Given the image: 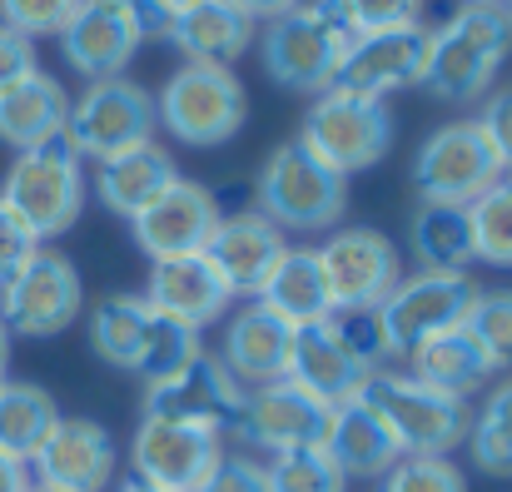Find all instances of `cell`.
<instances>
[{
  "label": "cell",
  "instance_id": "obj_1",
  "mask_svg": "<svg viewBox=\"0 0 512 492\" xmlns=\"http://www.w3.org/2000/svg\"><path fill=\"white\" fill-rule=\"evenodd\" d=\"M512 55V15L508 5H488V0H463L428 45V70H423V90L443 105H468L483 100Z\"/></svg>",
  "mask_w": 512,
  "mask_h": 492
},
{
  "label": "cell",
  "instance_id": "obj_2",
  "mask_svg": "<svg viewBox=\"0 0 512 492\" xmlns=\"http://www.w3.org/2000/svg\"><path fill=\"white\" fill-rule=\"evenodd\" d=\"M348 45H353V25L339 0H304L299 10L264 25L259 60L279 90L324 95V90H334V75H339Z\"/></svg>",
  "mask_w": 512,
  "mask_h": 492
},
{
  "label": "cell",
  "instance_id": "obj_3",
  "mask_svg": "<svg viewBox=\"0 0 512 492\" xmlns=\"http://www.w3.org/2000/svg\"><path fill=\"white\" fill-rule=\"evenodd\" d=\"M358 398L388 423V433L398 438L403 458H448L453 448L468 443V423H473L468 398H453L443 388H428L413 373L378 368L363 383Z\"/></svg>",
  "mask_w": 512,
  "mask_h": 492
},
{
  "label": "cell",
  "instance_id": "obj_4",
  "mask_svg": "<svg viewBox=\"0 0 512 492\" xmlns=\"http://www.w3.org/2000/svg\"><path fill=\"white\" fill-rule=\"evenodd\" d=\"M0 204H5L35 239L65 234V229L80 219V209H85V160L75 155V145H70L65 135L20 150L15 164L5 169Z\"/></svg>",
  "mask_w": 512,
  "mask_h": 492
},
{
  "label": "cell",
  "instance_id": "obj_5",
  "mask_svg": "<svg viewBox=\"0 0 512 492\" xmlns=\"http://www.w3.org/2000/svg\"><path fill=\"white\" fill-rule=\"evenodd\" d=\"M155 120L170 130L184 150H214L234 140L249 120L244 80L229 65H179L165 90L155 95Z\"/></svg>",
  "mask_w": 512,
  "mask_h": 492
},
{
  "label": "cell",
  "instance_id": "obj_6",
  "mask_svg": "<svg viewBox=\"0 0 512 492\" xmlns=\"http://www.w3.org/2000/svg\"><path fill=\"white\" fill-rule=\"evenodd\" d=\"M348 209V179L304 140H284L259 169V214L274 229H334Z\"/></svg>",
  "mask_w": 512,
  "mask_h": 492
},
{
  "label": "cell",
  "instance_id": "obj_7",
  "mask_svg": "<svg viewBox=\"0 0 512 492\" xmlns=\"http://www.w3.org/2000/svg\"><path fill=\"white\" fill-rule=\"evenodd\" d=\"M155 95L145 85H135L130 75H110V80H90L85 95L70 100L65 115V140L75 145L80 160H110L120 150L150 145L155 140Z\"/></svg>",
  "mask_w": 512,
  "mask_h": 492
},
{
  "label": "cell",
  "instance_id": "obj_8",
  "mask_svg": "<svg viewBox=\"0 0 512 492\" xmlns=\"http://www.w3.org/2000/svg\"><path fill=\"white\" fill-rule=\"evenodd\" d=\"M299 140L329 169H339L348 179V174H363L388 155L393 115H388L383 100H363V95H348V90H324V95H314Z\"/></svg>",
  "mask_w": 512,
  "mask_h": 492
},
{
  "label": "cell",
  "instance_id": "obj_9",
  "mask_svg": "<svg viewBox=\"0 0 512 492\" xmlns=\"http://www.w3.org/2000/svg\"><path fill=\"white\" fill-rule=\"evenodd\" d=\"M80 309H85L80 269L55 249H35L25 269L0 284V324L10 328V338H60L80 319Z\"/></svg>",
  "mask_w": 512,
  "mask_h": 492
},
{
  "label": "cell",
  "instance_id": "obj_10",
  "mask_svg": "<svg viewBox=\"0 0 512 492\" xmlns=\"http://www.w3.org/2000/svg\"><path fill=\"white\" fill-rule=\"evenodd\" d=\"M503 169L493 160L478 120H448L438 125L418 155H413V189L423 204H458L468 209Z\"/></svg>",
  "mask_w": 512,
  "mask_h": 492
},
{
  "label": "cell",
  "instance_id": "obj_11",
  "mask_svg": "<svg viewBox=\"0 0 512 492\" xmlns=\"http://www.w3.org/2000/svg\"><path fill=\"white\" fill-rule=\"evenodd\" d=\"M473 299H478V284L468 274H428V269H418V274L398 279V289L378 304L388 358H408L423 338L463 324Z\"/></svg>",
  "mask_w": 512,
  "mask_h": 492
},
{
  "label": "cell",
  "instance_id": "obj_12",
  "mask_svg": "<svg viewBox=\"0 0 512 492\" xmlns=\"http://www.w3.org/2000/svg\"><path fill=\"white\" fill-rule=\"evenodd\" d=\"M329 423H334V403L299 388L294 378H279V383H264V388L244 393L234 433L249 448L274 458V453H294V448H324Z\"/></svg>",
  "mask_w": 512,
  "mask_h": 492
},
{
  "label": "cell",
  "instance_id": "obj_13",
  "mask_svg": "<svg viewBox=\"0 0 512 492\" xmlns=\"http://www.w3.org/2000/svg\"><path fill=\"white\" fill-rule=\"evenodd\" d=\"M244 383L204 348L194 363H184L174 378L145 388V418H165V423H189L204 433H234L239 408H244Z\"/></svg>",
  "mask_w": 512,
  "mask_h": 492
},
{
  "label": "cell",
  "instance_id": "obj_14",
  "mask_svg": "<svg viewBox=\"0 0 512 492\" xmlns=\"http://www.w3.org/2000/svg\"><path fill=\"white\" fill-rule=\"evenodd\" d=\"M428 45H433V30L428 25H398V30L353 35L339 75H334V90H348V95H363V100H383L388 105V95L423 85Z\"/></svg>",
  "mask_w": 512,
  "mask_h": 492
},
{
  "label": "cell",
  "instance_id": "obj_15",
  "mask_svg": "<svg viewBox=\"0 0 512 492\" xmlns=\"http://www.w3.org/2000/svg\"><path fill=\"white\" fill-rule=\"evenodd\" d=\"M319 264H324L334 309H378L403 279V259H398L393 239H383L378 229L329 234L319 244Z\"/></svg>",
  "mask_w": 512,
  "mask_h": 492
},
{
  "label": "cell",
  "instance_id": "obj_16",
  "mask_svg": "<svg viewBox=\"0 0 512 492\" xmlns=\"http://www.w3.org/2000/svg\"><path fill=\"white\" fill-rule=\"evenodd\" d=\"M219 458H224L219 433H204L189 423H165V418H140L135 443H130L135 478L165 492H194Z\"/></svg>",
  "mask_w": 512,
  "mask_h": 492
},
{
  "label": "cell",
  "instance_id": "obj_17",
  "mask_svg": "<svg viewBox=\"0 0 512 492\" xmlns=\"http://www.w3.org/2000/svg\"><path fill=\"white\" fill-rule=\"evenodd\" d=\"M40 488L60 492H105L115 483V438L95 418H60L55 433L30 458Z\"/></svg>",
  "mask_w": 512,
  "mask_h": 492
},
{
  "label": "cell",
  "instance_id": "obj_18",
  "mask_svg": "<svg viewBox=\"0 0 512 492\" xmlns=\"http://www.w3.org/2000/svg\"><path fill=\"white\" fill-rule=\"evenodd\" d=\"M284 249H289L284 229H274L259 209H244V214H219L204 259L214 264V274L224 279L234 299H259Z\"/></svg>",
  "mask_w": 512,
  "mask_h": 492
},
{
  "label": "cell",
  "instance_id": "obj_19",
  "mask_svg": "<svg viewBox=\"0 0 512 492\" xmlns=\"http://www.w3.org/2000/svg\"><path fill=\"white\" fill-rule=\"evenodd\" d=\"M214 224H219V204L194 179H174L145 214L130 219L140 254H150L155 264L160 259H184V254H204Z\"/></svg>",
  "mask_w": 512,
  "mask_h": 492
},
{
  "label": "cell",
  "instance_id": "obj_20",
  "mask_svg": "<svg viewBox=\"0 0 512 492\" xmlns=\"http://www.w3.org/2000/svg\"><path fill=\"white\" fill-rule=\"evenodd\" d=\"M289 353H294V324L279 319L264 299H249L244 309L229 314L224 343H219V363L244 383V388H264L289 378Z\"/></svg>",
  "mask_w": 512,
  "mask_h": 492
},
{
  "label": "cell",
  "instance_id": "obj_21",
  "mask_svg": "<svg viewBox=\"0 0 512 492\" xmlns=\"http://www.w3.org/2000/svg\"><path fill=\"white\" fill-rule=\"evenodd\" d=\"M140 25L130 20L125 5L115 0H85L70 25L60 30V50H65V65L85 80H110V75H125V65L135 60L140 50Z\"/></svg>",
  "mask_w": 512,
  "mask_h": 492
},
{
  "label": "cell",
  "instance_id": "obj_22",
  "mask_svg": "<svg viewBox=\"0 0 512 492\" xmlns=\"http://www.w3.org/2000/svg\"><path fill=\"white\" fill-rule=\"evenodd\" d=\"M145 299L160 319L184 328H199L224 319V309L234 304V294L224 289V279L214 274V264L204 254H184V259H160L150 269V284H145Z\"/></svg>",
  "mask_w": 512,
  "mask_h": 492
},
{
  "label": "cell",
  "instance_id": "obj_23",
  "mask_svg": "<svg viewBox=\"0 0 512 492\" xmlns=\"http://www.w3.org/2000/svg\"><path fill=\"white\" fill-rule=\"evenodd\" d=\"M378 368L363 363L348 343H343L334 324H304L294 328V353H289V378L309 393H319L324 403H353L363 393V383L373 378Z\"/></svg>",
  "mask_w": 512,
  "mask_h": 492
},
{
  "label": "cell",
  "instance_id": "obj_24",
  "mask_svg": "<svg viewBox=\"0 0 512 492\" xmlns=\"http://www.w3.org/2000/svg\"><path fill=\"white\" fill-rule=\"evenodd\" d=\"M254 30L259 25L234 0H194V5L174 10L165 40L189 65H234L254 45Z\"/></svg>",
  "mask_w": 512,
  "mask_h": 492
},
{
  "label": "cell",
  "instance_id": "obj_25",
  "mask_svg": "<svg viewBox=\"0 0 512 492\" xmlns=\"http://www.w3.org/2000/svg\"><path fill=\"white\" fill-rule=\"evenodd\" d=\"M408 373L423 378L428 388H443V393H453V398H468V393L488 388L503 368L493 363V353L478 343V333L463 319V324L423 338V343L408 353Z\"/></svg>",
  "mask_w": 512,
  "mask_h": 492
},
{
  "label": "cell",
  "instance_id": "obj_26",
  "mask_svg": "<svg viewBox=\"0 0 512 492\" xmlns=\"http://www.w3.org/2000/svg\"><path fill=\"white\" fill-rule=\"evenodd\" d=\"M174 179H179V164H174L170 150H160L155 140L150 145H135V150H120V155H110V160L95 164V179H90V189H95V199L110 209V214H120V219H135V214H145L165 189H170Z\"/></svg>",
  "mask_w": 512,
  "mask_h": 492
},
{
  "label": "cell",
  "instance_id": "obj_27",
  "mask_svg": "<svg viewBox=\"0 0 512 492\" xmlns=\"http://www.w3.org/2000/svg\"><path fill=\"white\" fill-rule=\"evenodd\" d=\"M65 115H70V95L55 75L30 70L25 80L0 90V140L20 155L30 145H45L55 135H65Z\"/></svg>",
  "mask_w": 512,
  "mask_h": 492
},
{
  "label": "cell",
  "instance_id": "obj_28",
  "mask_svg": "<svg viewBox=\"0 0 512 492\" xmlns=\"http://www.w3.org/2000/svg\"><path fill=\"white\" fill-rule=\"evenodd\" d=\"M324 453H329V463L339 468L343 478H383V473L403 458L398 438L388 433V423H383L363 398H353V403H339V408H334V423H329Z\"/></svg>",
  "mask_w": 512,
  "mask_h": 492
},
{
  "label": "cell",
  "instance_id": "obj_29",
  "mask_svg": "<svg viewBox=\"0 0 512 492\" xmlns=\"http://www.w3.org/2000/svg\"><path fill=\"white\" fill-rule=\"evenodd\" d=\"M259 299L294 328L324 324L334 314V299H329V279H324L319 249H284V259L274 264V274H269Z\"/></svg>",
  "mask_w": 512,
  "mask_h": 492
},
{
  "label": "cell",
  "instance_id": "obj_30",
  "mask_svg": "<svg viewBox=\"0 0 512 492\" xmlns=\"http://www.w3.org/2000/svg\"><path fill=\"white\" fill-rule=\"evenodd\" d=\"M150 328H155V309H150L145 294H110L90 309V348H95L100 363L135 373L140 358H145Z\"/></svg>",
  "mask_w": 512,
  "mask_h": 492
},
{
  "label": "cell",
  "instance_id": "obj_31",
  "mask_svg": "<svg viewBox=\"0 0 512 492\" xmlns=\"http://www.w3.org/2000/svg\"><path fill=\"white\" fill-rule=\"evenodd\" d=\"M408 249L413 264L428 274H463L478 254H473V224L468 209L458 204H423L408 224Z\"/></svg>",
  "mask_w": 512,
  "mask_h": 492
},
{
  "label": "cell",
  "instance_id": "obj_32",
  "mask_svg": "<svg viewBox=\"0 0 512 492\" xmlns=\"http://www.w3.org/2000/svg\"><path fill=\"white\" fill-rule=\"evenodd\" d=\"M55 423H60V408L40 383H25V378L0 383V453L5 458L30 468V458L55 433Z\"/></svg>",
  "mask_w": 512,
  "mask_h": 492
},
{
  "label": "cell",
  "instance_id": "obj_33",
  "mask_svg": "<svg viewBox=\"0 0 512 492\" xmlns=\"http://www.w3.org/2000/svg\"><path fill=\"white\" fill-rule=\"evenodd\" d=\"M463 448H468V458H473L478 473L512 478V373L498 388H488L483 408L468 423V443Z\"/></svg>",
  "mask_w": 512,
  "mask_h": 492
},
{
  "label": "cell",
  "instance_id": "obj_34",
  "mask_svg": "<svg viewBox=\"0 0 512 492\" xmlns=\"http://www.w3.org/2000/svg\"><path fill=\"white\" fill-rule=\"evenodd\" d=\"M468 224H473V254L483 264L512 269V174H498L468 204Z\"/></svg>",
  "mask_w": 512,
  "mask_h": 492
},
{
  "label": "cell",
  "instance_id": "obj_35",
  "mask_svg": "<svg viewBox=\"0 0 512 492\" xmlns=\"http://www.w3.org/2000/svg\"><path fill=\"white\" fill-rule=\"evenodd\" d=\"M264 483L269 492H343L348 478L329 463L324 448H294V453H274L264 463Z\"/></svg>",
  "mask_w": 512,
  "mask_h": 492
},
{
  "label": "cell",
  "instance_id": "obj_36",
  "mask_svg": "<svg viewBox=\"0 0 512 492\" xmlns=\"http://www.w3.org/2000/svg\"><path fill=\"white\" fill-rule=\"evenodd\" d=\"M199 353H204V343H199V333H194V328L170 324V319H160V314H155V328H150V343H145V358H140L135 378H140L145 388H155V383L174 378L184 363H194Z\"/></svg>",
  "mask_w": 512,
  "mask_h": 492
},
{
  "label": "cell",
  "instance_id": "obj_37",
  "mask_svg": "<svg viewBox=\"0 0 512 492\" xmlns=\"http://www.w3.org/2000/svg\"><path fill=\"white\" fill-rule=\"evenodd\" d=\"M378 492H468V478L453 458H398L378 478Z\"/></svg>",
  "mask_w": 512,
  "mask_h": 492
},
{
  "label": "cell",
  "instance_id": "obj_38",
  "mask_svg": "<svg viewBox=\"0 0 512 492\" xmlns=\"http://www.w3.org/2000/svg\"><path fill=\"white\" fill-rule=\"evenodd\" d=\"M468 328L478 333V343L493 353L498 368H512V289H478Z\"/></svg>",
  "mask_w": 512,
  "mask_h": 492
},
{
  "label": "cell",
  "instance_id": "obj_39",
  "mask_svg": "<svg viewBox=\"0 0 512 492\" xmlns=\"http://www.w3.org/2000/svg\"><path fill=\"white\" fill-rule=\"evenodd\" d=\"M80 5L85 0H0V25L20 30L25 40H40V35H60Z\"/></svg>",
  "mask_w": 512,
  "mask_h": 492
},
{
  "label": "cell",
  "instance_id": "obj_40",
  "mask_svg": "<svg viewBox=\"0 0 512 492\" xmlns=\"http://www.w3.org/2000/svg\"><path fill=\"white\" fill-rule=\"evenodd\" d=\"M329 324H334V333H339L363 363L383 368V358H388V338H383V319H378V309H334V314H329Z\"/></svg>",
  "mask_w": 512,
  "mask_h": 492
},
{
  "label": "cell",
  "instance_id": "obj_41",
  "mask_svg": "<svg viewBox=\"0 0 512 492\" xmlns=\"http://www.w3.org/2000/svg\"><path fill=\"white\" fill-rule=\"evenodd\" d=\"M353 35L368 30H398V25H423V5L428 0H339Z\"/></svg>",
  "mask_w": 512,
  "mask_h": 492
},
{
  "label": "cell",
  "instance_id": "obj_42",
  "mask_svg": "<svg viewBox=\"0 0 512 492\" xmlns=\"http://www.w3.org/2000/svg\"><path fill=\"white\" fill-rule=\"evenodd\" d=\"M478 130H483V140H488V150H493L498 169H503V174H512V85L483 100Z\"/></svg>",
  "mask_w": 512,
  "mask_h": 492
},
{
  "label": "cell",
  "instance_id": "obj_43",
  "mask_svg": "<svg viewBox=\"0 0 512 492\" xmlns=\"http://www.w3.org/2000/svg\"><path fill=\"white\" fill-rule=\"evenodd\" d=\"M194 492H269V483H264V463L239 458V453H224Z\"/></svg>",
  "mask_w": 512,
  "mask_h": 492
},
{
  "label": "cell",
  "instance_id": "obj_44",
  "mask_svg": "<svg viewBox=\"0 0 512 492\" xmlns=\"http://www.w3.org/2000/svg\"><path fill=\"white\" fill-rule=\"evenodd\" d=\"M35 249H40V239H35V234H30V229H25V224L0 204V284H5V279H15Z\"/></svg>",
  "mask_w": 512,
  "mask_h": 492
},
{
  "label": "cell",
  "instance_id": "obj_45",
  "mask_svg": "<svg viewBox=\"0 0 512 492\" xmlns=\"http://www.w3.org/2000/svg\"><path fill=\"white\" fill-rule=\"evenodd\" d=\"M30 70H40L35 65V40H25L20 30L0 25V90L15 85V80H25Z\"/></svg>",
  "mask_w": 512,
  "mask_h": 492
},
{
  "label": "cell",
  "instance_id": "obj_46",
  "mask_svg": "<svg viewBox=\"0 0 512 492\" xmlns=\"http://www.w3.org/2000/svg\"><path fill=\"white\" fill-rule=\"evenodd\" d=\"M115 5L130 10V20L140 25V40H165V35H170L174 10L165 5V0H115Z\"/></svg>",
  "mask_w": 512,
  "mask_h": 492
},
{
  "label": "cell",
  "instance_id": "obj_47",
  "mask_svg": "<svg viewBox=\"0 0 512 492\" xmlns=\"http://www.w3.org/2000/svg\"><path fill=\"white\" fill-rule=\"evenodd\" d=\"M254 25H269V20H279V15H289V10H299L304 0H234Z\"/></svg>",
  "mask_w": 512,
  "mask_h": 492
},
{
  "label": "cell",
  "instance_id": "obj_48",
  "mask_svg": "<svg viewBox=\"0 0 512 492\" xmlns=\"http://www.w3.org/2000/svg\"><path fill=\"white\" fill-rule=\"evenodd\" d=\"M30 488H35V478H30V468L0 453V492H30Z\"/></svg>",
  "mask_w": 512,
  "mask_h": 492
},
{
  "label": "cell",
  "instance_id": "obj_49",
  "mask_svg": "<svg viewBox=\"0 0 512 492\" xmlns=\"http://www.w3.org/2000/svg\"><path fill=\"white\" fill-rule=\"evenodd\" d=\"M5 368H10V328L0 324V383H5Z\"/></svg>",
  "mask_w": 512,
  "mask_h": 492
},
{
  "label": "cell",
  "instance_id": "obj_50",
  "mask_svg": "<svg viewBox=\"0 0 512 492\" xmlns=\"http://www.w3.org/2000/svg\"><path fill=\"white\" fill-rule=\"evenodd\" d=\"M115 492H165V488H150V483H140V478H125Z\"/></svg>",
  "mask_w": 512,
  "mask_h": 492
},
{
  "label": "cell",
  "instance_id": "obj_51",
  "mask_svg": "<svg viewBox=\"0 0 512 492\" xmlns=\"http://www.w3.org/2000/svg\"><path fill=\"white\" fill-rule=\"evenodd\" d=\"M165 5H170V10H184V5H194V0H165Z\"/></svg>",
  "mask_w": 512,
  "mask_h": 492
},
{
  "label": "cell",
  "instance_id": "obj_52",
  "mask_svg": "<svg viewBox=\"0 0 512 492\" xmlns=\"http://www.w3.org/2000/svg\"><path fill=\"white\" fill-rule=\"evenodd\" d=\"M30 492H60V488H40V483H35V488H30Z\"/></svg>",
  "mask_w": 512,
  "mask_h": 492
},
{
  "label": "cell",
  "instance_id": "obj_53",
  "mask_svg": "<svg viewBox=\"0 0 512 492\" xmlns=\"http://www.w3.org/2000/svg\"><path fill=\"white\" fill-rule=\"evenodd\" d=\"M503 5H508V15H512V0H503Z\"/></svg>",
  "mask_w": 512,
  "mask_h": 492
},
{
  "label": "cell",
  "instance_id": "obj_54",
  "mask_svg": "<svg viewBox=\"0 0 512 492\" xmlns=\"http://www.w3.org/2000/svg\"><path fill=\"white\" fill-rule=\"evenodd\" d=\"M488 5H503V0H488Z\"/></svg>",
  "mask_w": 512,
  "mask_h": 492
}]
</instances>
